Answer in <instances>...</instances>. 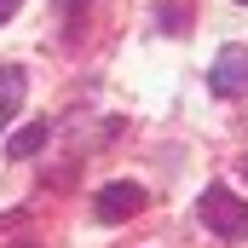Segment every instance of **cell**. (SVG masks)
<instances>
[{
	"instance_id": "8",
	"label": "cell",
	"mask_w": 248,
	"mask_h": 248,
	"mask_svg": "<svg viewBox=\"0 0 248 248\" xmlns=\"http://www.w3.org/2000/svg\"><path fill=\"white\" fill-rule=\"evenodd\" d=\"M243 179H248V162H243Z\"/></svg>"
},
{
	"instance_id": "1",
	"label": "cell",
	"mask_w": 248,
	"mask_h": 248,
	"mask_svg": "<svg viewBox=\"0 0 248 248\" xmlns=\"http://www.w3.org/2000/svg\"><path fill=\"white\" fill-rule=\"evenodd\" d=\"M196 214H202L208 231H219V237H231V243L248 237V202L237 196V190H225V185H208V190H202Z\"/></svg>"
},
{
	"instance_id": "10",
	"label": "cell",
	"mask_w": 248,
	"mask_h": 248,
	"mask_svg": "<svg viewBox=\"0 0 248 248\" xmlns=\"http://www.w3.org/2000/svg\"><path fill=\"white\" fill-rule=\"evenodd\" d=\"M75 6H81V0H75Z\"/></svg>"
},
{
	"instance_id": "4",
	"label": "cell",
	"mask_w": 248,
	"mask_h": 248,
	"mask_svg": "<svg viewBox=\"0 0 248 248\" xmlns=\"http://www.w3.org/2000/svg\"><path fill=\"white\" fill-rule=\"evenodd\" d=\"M46 139H52V122H29L23 133H12L6 156H12V162H29V156H41V150H46Z\"/></svg>"
},
{
	"instance_id": "7",
	"label": "cell",
	"mask_w": 248,
	"mask_h": 248,
	"mask_svg": "<svg viewBox=\"0 0 248 248\" xmlns=\"http://www.w3.org/2000/svg\"><path fill=\"white\" fill-rule=\"evenodd\" d=\"M17 6H23V0H0V23H6V17H12Z\"/></svg>"
},
{
	"instance_id": "5",
	"label": "cell",
	"mask_w": 248,
	"mask_h": 248,
	"mask_svg": "<svg viewBox=\"0 0 248 248\" xmlns=\"http://www.w3.org/2000/svg\"><path fill=\"white\" fill-rule=\"evenodd\" d=\"M17 98H23V75L17 69H0V127L17 116Z\"/></svg>"
},
{
	"instance_id": "2",
	"label": "cell",
	"mask_w": 248,
	"mask_h": 248,
	"mask_svg": "<svg viewBox=\"0 0 248 248\" xmlns=\"http://www.w3.org/2000/svg\"><path fill=\"white\" fill-rule=\"evenodd\" d=\"M144 208V185H133V179H116V185H104L98 196H93V214L104 219V225H122V219H133Z\"/></svg>"
},
{
	"instance_id": "9",
	"label": "cell",
	"mask_w": 248,
	"mask_h": 248,
	"mask_svg": "<svg viewBox=\"0 0 248 248\" xmlns=\"http://www.w3.org/2000/svg\"><path fill=\"white\" fill-rule=\"evenodd\" d=\"M237 6H248V0H237Z\"/></svg>"
},
{
	"instance_id": "6",
	"label": "cell",
	"mask_w": 248,
	"mask_h": 248,
	"mask_svg": "<svg viewBox=\"0 0 248 248\" xmlns=\"http://www.w3.org/2000/svg\"><path fill=\"white\" fill-rule=\"evenodd\" d=\"M156 23H162L168 35H179V29H185V6H156Z\"/></svg>"
},
{
	"instance_id": "3",
	"label": "cell",
	"mask_w": 248,
	"mask_h": 248,
	"mask_svg": "<svg viewBox=\"0 0 248 248\" xmlns=\"http://www.w3.org/2000/svg\"><path fill=\"white\" fill-rule=\"evenodd\" d=\"M208 87H214L219 98L248 93V46H219V58H214V69H208Z\"/></svg>"
}]
</instances>
